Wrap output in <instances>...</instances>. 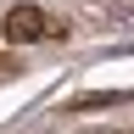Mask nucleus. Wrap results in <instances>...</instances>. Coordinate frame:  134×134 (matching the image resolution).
Instances as JSON below:
<instances>
[{"label": "nucleus", "instance_id": "nucleus-2", "mask_svg": "<svg viewBox=\"0 0 134 134\" xmlns=\"http://www.w3.org/2000/svg\"><path fill=\"white\" fill-rule=\"evenodd\" d=\"M11 73H17V67H11V62H0V84H6V78H11Z\"/></svg>", "mask_w": 134, "mask_h": 134}, {"label": "nucleus", "instance_id": "nucleus-1", "mask_svg": "<svg viewBox=\"0 0 134 134\" xmlns=\"http://www.w3.org/2000/svg\"><path fill=\"white\" fill-rule=\"evenodd\" d=\"M6 39L17 45H34V39H62V23L39 6H11L6 11Z\"/></svg>", "mask_w": 134, "mask_h": 134}]
</instances>
